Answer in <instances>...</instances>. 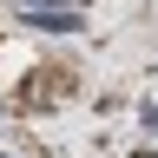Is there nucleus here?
I'll return each mask as SVG.
<instances>
[{"instance_id":"f257e3e1","label":"nucleus","mask_w":158,"mask_h":158,"mask_svg":"<svg viewBox=\"0 0 158 158\" xmlns=\"http://www.w3.org/2000/svg\"><path fill=\"white\" fill-rule=\"evenodd\" d=\"M27 27H46V33H73V27H79V13H73V7H53V13H33Z\"/></svg>"},{"instance_id":"f03ea898","label":"nucleus","mask_w":158,"mask_h":158,"mask_svg":"<svg viewBox=\"0 0 158 158\" xmlns=\"http://www.w3.org/2000/svg\"><path fill=\"white\" fill-rule=\"evenodd\" d=\"M33 7H40V0H33ZM53 7H59V0H53Z\"/></svg>"}]
</instances>
